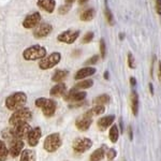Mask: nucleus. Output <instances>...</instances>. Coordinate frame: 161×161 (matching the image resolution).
Masks as SVG:
<instances>
[{
	"mask_svg": "<svg viewBox=\"0 0 161 161\" xmlns=\"http://www.w3.org/2000/svg\"><path fill=\"white\" fill-rule=\"evenodd\" d=\"M42 136V130H41L40 127H36V128H32L29 132L27 136V142L28 145L30 147H35L37 146L40 142V139Z\"/></svg>",
	"mask_w": 161,
	"mask_h": 161,
	"instance_id": "nucleus-14",
	"label": "nucleus"
},
{
	"mask_svg": "<svg viewBox=\"0 0 161 161\" xmlns=\"http://www.w3.org/2000/svg\"><path fill=\"white\" fill-rule=\"evenodd\" d=\"M41 22V14L39 12H33L31 14L27 15L25 19L23 20V27L26 29H32L36 28Z\"/></svg>",
	"mask_w": 161,
	"mask_h": 161,
	"instance_id": "nucleus-11",
	"label": "nucleus"
},
{
	"mask_svg": "<svg viewBox=\"0 0 161 161\" xmlns=\"http://www.w3.org/2000/svg\"><path fill=\"white\" fill-rule=\"evenodd\" d=\"M155 60H156V57L154 56L153 57V60H152V66H150V76L153 77L154 75V64H155Z\"/></svg>",
	"mask_w": 161,
	"mask_h": 161,
	"instance_id": "nucleus-39",
	"label": "nucleus"
},
{
	"mask_svg": "<svg viewBox=\"0 0 161 161\" xmlns=\"http://www.w3.org/2000/svg\"><path fill=\"white\" fill-rule=\"evenodd\" d=\"M93 85V80H80V82L77 83L76 85L74 86L75 89H88V88L92 87Z\"/></svg>",
	"mask_w": 161,
	"mask_h": 161,
	"instance_id": "nucleus-29",
	"label": "nucleus"
},
{
	"mask_svg": "<svg viewBox=\"0 0 161 161\" xmlns=\"http://www.w3.org/2000/svg\"><path fill=\"white\" fill-rule=\"evenodd\" d=\"M105 112V108L103 105H95L93 108H92L90 110H88L86 113L87 116H89V117H93V116H97V115H102L103 113Z\"/></svg>",
	"mask_w": 161,
	"mask_h": 161,
	"instance_id": "nucleus-23",
	"label": "nucleus"
},
{
	"mask_svg": "<svg viewBox=\"0 0 161 161\" xmlns=\"http://www.w3.org/2000/svg\"><path fill=\"white\" fill-rule=\"evenodd\" d=\"M86 1H88V0H80V4H83V3H85V2H86Z\"/></svg>",
	"mask_w": 161,
	"mask_h": 161,
	"instance_id": "nucleus-46",
	"label": "nucleus"
},
{
	"mask_svg": "<svg viewBox=\"0 0 161 161\" xmlns=\"http://www.w3.org/2000/svg\"><path fill=\"white\" fill-rule=\"evenodd\" d=\"M92 141L88 137H77L72 143V148L77 154H83L92 148Z\"/></svg>",
	"mask_w": 161,
	"mask_h": 161,
	"instance_id": "nucleus-7",
	"label": "nucleus"
},
{
	"mask_svg": "<svg viewBox=\"0 0 161 161\" xmlns=\"http://www.w3.org/2000/svg\"><path fill=\"white\" fill-rule=\"evenodd\" d=\"M80 37V30H66L64 32L59 33L57 40L59 42L66 43V44H72L77 40Z\"/></svg>",
	"mask_w": 161,
	"mask_h": 161,
	"instance_id": "nucleus-9",
	"label": "nucleus"
},
{
	"mask_svg": "<svg viewBox=\"0 0 161 161\" xmlns=\"http://www.w3.org/2000/svg\"><path fill=\"white\" fill-rule=\"evenodd\" d=\"M158 80H159V82H161V60L158 64Z\"/></svg>",
	"mask_w": 161,
	"mask_h": 161,
	"instance_id": "nucleus-40",
	"label": "nucleus"
},
{
	"mask_svg": "<svg viewBox=\"0 0 161 161\" xmlns=\"http://www.w3.org/2000/svg\"><path fill=\"white\" fill-rule=\"evenodd\" d=\"M70 10H71V4H68V3H64V6H61V7H59V9H58V13L59 14H67Z\"/></svg>",
	"mask_w": 161,
	"mask_h": 161,
	"instance_id": "nucleus-34",
	"label": "nucleus"
},
{
	"mask_svg": "<svg viewBox=\"0 0 161 161\" xmlns=\"http://www.w3.org/2000/svg\"><path fill=\"white\" fill-rule=\"evenodd\" d=\"M104 155H105L104 149L98 148V149H96L92 155H90L89 161H101L103 158H104Z\"/></svg>",
	"mask_w": 161,
	"mask_h": 161,
	"instance_id": "nucleus-27",
	"label": "nucleus"
},
{
	"mask_svg": "<svg viewBox=\"0 0 161 161\" xmlns=\"http://www.w3.org/2000/svg\"><path fill=\"white\" fill-rule=\"evenodd\" d=\"M92 118L87 116L86 114H83L82 116L76 118V120H75V127L80 131H87L90 128V126H92Z\"/></svg>",
	"mask_w": 161,
	"mask_h": 161,
	"instance_id": "nucleus-15",
	"label": "nucleus"
},
{
	"mask_svg": "<svg viewBox=\"0 0 161 161\" xmlns=\"http://www.w3.org/2000/svg\"><path fill=\"white\" fill-rule=\"evenodd\" d=\"M35 104L37 108L42 110V113L45 117H52L55 114L57 104L53 99H48V98H38L35 101Z\"/></svg>",
	"mask_w": 161,
	"mask_h": 161,
	"instance_id": "nucleus-5",
	"label": "nucleus"
},
{
	"mask_svg": "<svg viewBox=\"0 0 161 161\" xmlns=\"http://www.w3.org/2000/svg\"><path fill=\"white\" fill-rule=\"evenodd\" d=\"M128 66H129V68H131V69L136 68V62H134L133 55H132L131 53L128 54Z\"/></svg>",
	"mask_w": 161,
	"mask_h": 161,
	"instance_id": "nucleus-36",
	"label": "nucleus"
},
{
	"mask_svg": "<svg viewBox=\"0 0 161 161\" xmlns=\"http://www.w3.org/2000/svg\"><path fill=\"white\" fill-rule=\"evenodd\" d=\"M46 48L41 45H31L23 52V58L27 61L41 60L46 56Z\"/></svg>",
	"mask_w": 161,
	"mask_h": 161,
	"instance_id": "nucleus-2",
	"label": "nucleus"
},
{
	"mask_svg": "<svg viewBox=\"0 0 161 161\" xmlns=\"http://www.w3.org/2000/svg\"><path fill=\"white\" fill-rule=\"evenodd\" d=\"M74 1H75V0H66V3H68V4H72Z\"/></svg>",
	"mask_w": 161,
	"mask_h": 161,
	"instance_id": "nucleus-45",
	"label": "nucleus"
},
{
	"mask_svg": "<svg viewBox=\"0 0 161 161\" xmlns=\"http://www.w3.org/2000/svg\"><path fill=\"white\" fill-rule=\"evenodd\" d=\"M99 58L100 57L98 55H93L92 57H90L89 59H87V60L85 61V66L89 67V66H92V64H96L98 62V60H99Z\"/></svg>",
	"mask_w": 161,
	"mask_h": 161,
	"instance_id": "nucleus-33",
	"label": "nucleus"
},
{
	"mask_svg": "<svg viewBox=\"0 0 161 161\" xmlns=\"http://www.w3.org/2000/svg\"><path fill=\"white\" fill-rule=\"evenodd\" d=\"M87 104V102L86 101H80V102H76V103H72V104H70L69 105V108H80V106H83V105H86Z\"/></svg>",
	"mask_w": 161,
	"mask_h": 161,
	"instance_id": "nucleus-37",
	"label": "nucleus"
},
{
	"mask_svg": "<svg viewBox=\"0 0 161 161\" xmlns=\"http://www.w3.org/2000/svg\"><path fill=\"white\" fill-rule=\"evenodd\" d=\"M8 149H9V155L12 158L19 157L24 150V142H23V140L19 139L12 140V141H10V147Z\"/></svg>",
	"mask_w": 161,
	"mask_h": 161,
	"instance_id": "nucleus-12",
	"label": "nucleus"
},
{
	"mask_svg": "<svg viewBox=\"0 0 161 161\" xmlns=\"http://www.w3.org/2000/svg\"><path fill=\"white\" fill-rule=\"evenodd\" d=\"M96 73V69L93 67H84V68L80 69L79 71L75 73L74 75V79L76 80H83L85 77H88V76H92Z\"/></svg>",
	"mask_w": 161,
	"mask_h": 161,
	"instance_id": "nucleus-17",
	"label": "nucleus"
},
{
	"mask_svg": "<svg viewBox=\"0 0 161 161\" xmlns=\"http://www.w3.org/2000/svg\"><path fill=\"white\" fill-rule=\"evenodd\" d=\"M62 145V139L60 133L58 132H54V133L48 134L45 137L43 143V148L45 149V152L47 153H55L57 152Z\"/></svg>",
	"mask_w": 161,
	"mask_h": 161,
	"instance_id": "nucleus-4",
	"label": "nucleus"
},
{
	"mask_svg": "<svg viewBox=\"0 0 161 161\" xmlns=\"http://www.w3.org/2000/svg\"><path fill=\"white\" fill-rule=\"evenodd\" d=\"M114 120H115V116L114 115L104 116V117H101L99 120L97 121V126L100 131H105L108 127L113 125Z\"/></svg>",
	"mask_w": 161,
	"mask_h": 161,
	"instance_id": "nucleus-16",
	"label": "nucleus"
},
{
	"mask_svg": "<svg viewBox=\"0 0 161 161\" xmlns=\"http://www.w3.org/2000/svg\"><path fill=\"white\" fill-rule=\"evenodd\" d=\"M92 39H93V32H92V31H88V32H86L84 35V37H83L82 43L83 44H87V43L92 42Z\"/></svg>",
	"mask_w": 161,
	"mask_h": 161,
	"instance_id": "nucleus-31",
	"label": "nucleus"
},
{
	"mask_svg": "<svg viewBox=\"0 0 161 161\" xmlns=\"http://www.w3.org/2000/svg\"><path fill=\"white\" fill-rule=\"evenodd\" d=\"M11 128H12V133H13V140L14 139H19V140L27 139L30 130L32 129L28 123L16 125V126H13Z\"/></svg>",
	"mask_w": 161,
	"mask_h": 161,
	"instance_id": "nucleus-8",
	"label": "nucleus"
},
{
	"mask_svg": "<svg viewBox=\"0 0 161 161\" xmlns=\"http://www.w3.org/2000/svg\"><path fill=\"white\" fill-rule=\"evenodd\" d=\"M26 102H27V95L23 92H17L8 96L4 104H6L8 110L15 112L24 108Z\"/></svg>",
	"mask_w": 161,
	"mask_h": 161,
	"instance_id": "nucleus-1",
	"label": "nucleus"
},
{
	"mask_svg": "<svg viewBox=\"0 0 161 161\" xmlns=\"http://www.w3.org/2000/svg\"><path fill=\"white\" fill-rule=\"evenodd\" d=\"M110 100H111L110 96L103 93V95L98 96V97H96L95 99H93V104H96V105H104V104H108V103L110 102Z\"/></svg>",
	"mask_w": 161,
	"mask_h": 161,
	"instance_id": "nucleus-26",
	"label": "nucleus"
},
{
	"mask_svg": "<svg viewBox=\"0 0 161 161\" xmlns=\"http://www.w3.org/2000/svg\"><path fill=\"white\" fill-rule=\"evenodd\" d=\"M86 96L87 93L85 92H80V90L75 89V88H72L69 92L64 93V99L68 101V102L76 103V102H80V101H84Z\"/></svg>",
	"mask_w": 161,
	"mask_h": 161,
	"instance_id": "nucleus-10",
	"label": "nucleus"
},
{
	"mask_svg": "<svg viewBox=\"0 0 161 161\" xmlns=\"http://www.w3.org/2000/svg\"><path fill=\"white\" fill-rule=\"evenodd\" d=\"M149 92H150V93H152V95H154V87H153V84L152 83H149Z\"/></svg>",
	"mask_w": 161,
	"mask_h": 161,
	"instance_id": "nucleus-43",
	"label": "nucleus"
},
{
	"mask_svg": "<svg viewBox=\"0 0 161 161\" xmlns=\"http://www.w3.org/2000/svg\"><path fill=\"white\" fill-rule=\"evenodd\" d=\"M53 27L48 23H42V24H39L37 27L33 30V37L36 39H43L47 37L48 35L52 32Z\"/></svg>",
	"mask_w": 161,
	"mask_h": 161,
	"instance_id": "nucleus-13",
	"label": "nucleus"
},
{
	"mask_svg": "<svg viewBox=\"0 0 161 161\" xmlns=\"http://www.w3.org/2000/svg\"><path fill=\"white\" fill-rule=\"evenodd\" d=\"M61 60V54L59 52H54L48 56H45L39 62V68L41 70H48L54 68Z\"/></svg>",
	"mask_w": 161,
	"mask_h": 161,
	"instance_id": "nucleus-6",
	"label": "nucleus"
},
{
	"mask_svg": "<svg viewBox=\"0 0 161 161\" xmlns=\"http://www.w3.org/2000/svg\"><path fill=\"white\" fill-rule=\"evenodd\" d=\"M130 101H131L132 113H133L134 116H137V113H139V95H137L136 90H132L131 92Z\"/></svg>",
	"mask_w": 161,
	"mask_h": 161,
	"instance_id": "nucleus-20",
	"label": "nucleus"
},
{
	"mask_svg": "<svg viewBox=\"0 0 161 161\" xmlns=\"http://www.w3.org/2000/svg\"><path fill=\"white\" fill-rule=\"evenodd\" d=\"M32 118V112H31L28 108H23L19 110L15 111L9 118V124L11 126H16L19 124L29 123Z\"/></svg>",
	"mask_w": 161,
	"mask_h": 161,
	"instance_id": "nucleus-3",
	"label": "nucleus"
},
{
	"mask_svg": "<svg viewBox=\"0 0 161 161\" xmlns=\"http://www.w3.org/2000/svg\"><path fill=\"white\" fill-rule=\"evenodd\" d=\"M156 12L161 15V0H156Z\"/></svg>",
	"mask_w": 161,
	"mask_h": 161,
	"instance_id": "nucleus-38",
	"label": "nucleus"
},
{
	"mask_svg": "<svg viewBox=\"0 0 161 161\" xmlns=\"http://www.w3.org/2000/svg\"><path fill=\"white\" fill-rule=\"evenodd\" d=\"M66 92H67L66 84L64 83H58L54 87L51 88L50 96L51 97H61V96H64Z\"/></svg>",
	"mask_w": 161,
	"mask_h": 161,
	"instance_id": "nucleus-18",
	"label": "nucleus"
},
{
	"mask_svg": "<svg viewBox=\"0 0 161 161\" xmlns=\"http://www.w3.org/2000/svg\"><path fill=\"white\" fill-rule=\"evenodd\" d=\"M104 15H105V19H106V22H108V24L111 25V26H113L114 25V17H113V14H112L110 8L108 7V0H105Z\"/></svg>",
	"mask_w": 161,
	"mask_h": 161,
	"instance_id": "nucleus-30",
	"label": "nucleus"
},
{
	"mask_svg": "<svg viewBox=\"0 0 161 161\" xmlns=\"http://www.w3.org/2000/svg\"><path fill=\"white\" fill-rule=\"evenodd\" d=\"M103 76H104V79H105V80H108V77H110V75H108V71H105V72H104V75H103Z\"/></svg>",
	"mask_w": 161,
	"mask_h": 161,
	"instance_id": "nucleus-44",
	"label": "nucleus"
},
{
	"mask_svg": "<svg viewBox=\"0 0 161 161\" xmlns=\"http://www.w3.org/2000/svg\"><path fill=\"white\" fill-rule=\"evenodd\" d=\"M108 137H110L112 143H116L119 137V129L117 125H112L110 131H108Z\"/></svg>",
	"mask_w": 161,
	"mask_h": 161,
	"instance_id": "nucleus-25",
	"label": "nucleus"
},
{
	"mask_svg": "<svg viewBox=\"0 0 161 161\" xmlns=\"http://www.w3.org/2000/svg\"><path fill=\"white\" fill-rule=\"evenodd\" d=\"M130 84H131V86H136V80L134 79V77H130Z\"/></svg>",
	"mask_w": 161,
	"mask_h": 161,
	"instance_id": "nucleus-42",
	"label": "nucleus"
},
{
	"mask_svg": "<svg viewBox=\"0 0 161 161\" xmlns=\"http://www.w3.org/2000/svg\"><path fill=\"white\" fill-rule=\"evenodd\" d=\"M38 6L47 13L54 12L56 7L55 0H38Z\"/></svg>",
	"mask_w": 161,
	"mask_h": 161,
	"instance_id": "nucleus-19",
	"label": "nucleus"
},
{
	"mask_svg": "<svg viewBox=\"0 0 161 161\" xmlns=\"http://www.w3.org/2000/svg\"><path fill=\"white\" fill-rule=\"evenodd\" d=\"M9 157V149H8L6 143L0 141V161H7Z\"/></svg>",
	"mask_w": 161,
	"mask_h": 161,
	"instance_id": "nucleus-28",
	"label": "nucleus"
},
{
	"mask_svg": "<svg viewBox=\"0 0 161 161\" xmlns=\"http://www.w3.org/2000/svg\"><path fill=\"white\" fill-rule=\"evenodd\" d=\"M100 55H101V58L104 59L105 58V55H106V45H105V42L103 39L100 40Z\"/></svg>",
	"mask_w": 161,
	"mask_h": 161,
	"instance_id": "nucleus-32",
	"label": "nucleus"
},
{
	"mask_svg": "<svg viewBox=\"0 0 161 161\" xmlns=\"http://www.w3.org/2000/svg\"><path fill=\"white\" fill-rule=\"evenodd\" d=\"M119 39H120V40H123V39H124V33H120V35H119Z\"/></svg>",
	"mask_w": 161,
	"mask_h": 161,
	"instance_id": "nucleus-47",
	"label": "nucleus"
},
{
	"mask_svg": "<svg viewBox=\"0 0 161 161\" xmlns=\"http://www.w3.org/2000/svg\"><path fill=\"white\" fill-rule=\"evenodd\" d=\"M95 15H96V10L90 8V9H86L80 13V19L83 20V22H90V20L93 19Z\"/></svg>",
	"mask_w": 161,
	"mask_h": 161,
	"instance_id": "nucleus-21",
	"label": "nucleus"
},
{
	"mask_svg": "<svg viewBox=\"0 0 161 161\" xmlns=\"http://www.w3.org/2000/svg\"><path fill=\"white\" fill-rule=\"evenodd\" d=\"M69 75V72L67 70H56L55 73L53 74L52 76V80L55 83H62V80L66 79L67 76Z\"/></svg>",
	"mask_w": 161,
	"mask_h": 161,
	"instance_id": "nucleus-22",
	"label": "nucleus"
},
{
	"mask_svg": "<svg viewBox=\"0 0 161 161\" xmlns=\"http://www.w3.org/2000/svg\"><path fill=\"white\" fill-rule=\"evenodd\" d=\"M116 156H117V152L114 148H110L106 153V157H108V161H113L116 158Z\"/></svg>",
	"mask_w": 161,
	"mask_h": 161,
	"instance_id": "nucleus-35",
	"label": "nucleus"
},
{
	"mask_svg": "<svg viewBox=\"0 0 161 161\" xmlns=\"http://www.w3.org/2000/svg\"><path fill=\"white\" fill-rule=\"evenodd\" d=\"M128 134H129V139H130V140L133 139V132H132L131 127H128Z\"/></svg>",
	"mask_w": 161,
	"mask_h": 161,
	"instance_id": "nucleus-41",
	"label": "nucleus"
},
{
	"mask_svg": "<svg viewBox=\"0 0 161 161\" xmlns=\"http://www.w3.org/2000/svg\"><path fill=\"white\" fill-rule=\"evenodd\" d=\"M19 161H36V153L32 149H24L20 154Z\"/></svg>",
	"mask_w": 161,
	"mask_h": 161,
	"instance_id": "nucleus-24",
	"label": "nucleus"
}]
</instances>
